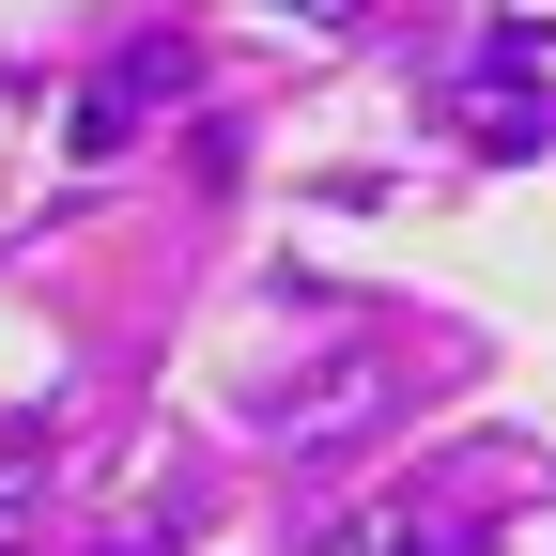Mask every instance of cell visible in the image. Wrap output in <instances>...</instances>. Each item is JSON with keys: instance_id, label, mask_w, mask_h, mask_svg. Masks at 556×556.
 Segmentation results:
<instances>
[{"instance_id": "obj_1", "label": "cell", "mask_w": 556, "mask_h": 556, "mask_svg": "<svg viewBox=\"0 0 556 556\" xmlns=\"http://www.w3.org/2000/svg\"><path fill=\"white\" fill-rule=\"evenodd\" d=\"M186 78H201V62H186V47L155 31V47H139V62H124V78H109V93H78V155H124V124H139V109H155V93H186Z\"/></svg>"}]
</instances>
